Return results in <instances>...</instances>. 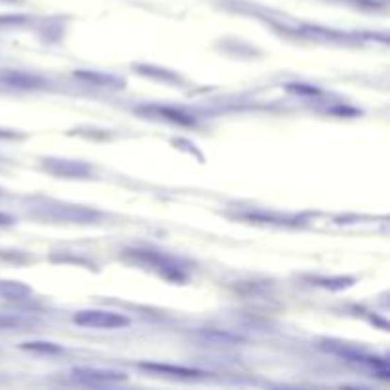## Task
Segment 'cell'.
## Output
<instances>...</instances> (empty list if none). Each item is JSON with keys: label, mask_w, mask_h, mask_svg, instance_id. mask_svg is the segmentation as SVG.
<instances>
[{"label": "cell", "mask_w": 390, "mask_h": 390, "mask_svg": "<svg viewBox=\"0 0 390 390\" xmlns=\"http://www.w3.org/2000/svg\"><path fill=\"white\" fill-rule=\"evenodd\" d=\"M143 369H151V371H160V373H170V375L177 377H198L202 375L200 371L196 369H187V368H175V366H159V364H141Z\"/></svg>", "instance_id": "cell-3"}, {"label": "cell", "mask_w": 390, "mask_h": 390, "mask_svg": "<svg viewBox=\"0 0 390 390\" xmlns=\"http://www.w3.org/2000/svg\"><path fill=\"white\" fill-rule=\"evenodd\" d=\"M72 375L86 381V383H105V381H124L126 375L120 371H107V369H92V368H76Z\"/></svg>", "instance_id": "cell-2"}, {"label": "cell", "mask_w": 390, "mask_h": 390, "mask_svg": "<svg viewBox=\"0 0 390 390\" xmlns=\"http://www.w3.org/2000/svg\"><path fill=\"white\" fill-rule=\"evenodd\" d=\"M74 322L84 327H94V330H118L130 324V320L118 314V312L108 311H82L74 314Z\"/></svg>", "instance_id": "cell-1"}]
</instances>
